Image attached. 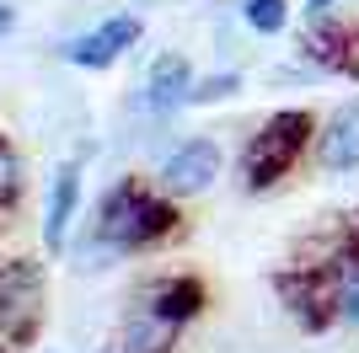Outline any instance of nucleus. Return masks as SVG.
<instances>
[{
	"mask_svg": "<svg viewBox=\"0 0 359 353\" xmlns=\"http://www.w3.org/2000/svg\"><path fill=\"white\" fill-rule=\"evenodd\" d=\"M220 176V145L215 139H188L161 161V193L166 198H198Z\"/></svg>",
	"mask_w": 359,
	"mask_h": 353,
	"instance_id": "20e7f679",
	"label": "nucleus"
},
{
	"mask_svg": "<svg viewBox=\"0 0 359 353\" xmlns=\"http://www.w3.org/2000/svg\"><path fill=\"white\" fill-rule=\"evenodd\" d=\"M194 97V64L182 54H161L145 75V107L150 113H172Z\"/></svg>",
	"mask_w": 359,
	"mask_h": 353,
	"instance_id": "1a4fd4ad",
	"label": "nucleus"
},
{
	"mask_svg": "<svg viewBox=\"0 0 359 353\" xmlns=\"http://www.w3.org/2000/svg\"><path fill=\"white\" fill-rule=\"evenodd\" d=\"M177 332H182V326H172V321H161V316L140 310L135 321L123 326V342H118V353H172Z\"/></svg>",
	"mask_w": 359,
	"mask_h": 353,
	"instance_id": "9b49d317",
	"label": "nucleus"
},
{
	"mask_svg": "<svg viewBox=\"0 0 359 353\" xmlns=\"http://www.w3.org/2000/svg\"><path fill=\"white\" fill-rule=\"evenodd\" d=\"M241 91V75H210V81H198L194 86V97H188V102H220V97H236Z\"/></svg>",
	"mask_w": 359,
	"mask_h": 353,
	"instance_id": "2eb2a0df",
	"label": "nucleus"
},
{
	"mask_svg": "<svg viewBox=\"0 0 359 353\" xmlns=\"http://www.w3.org/2000/svg\"><path fill=\"white\" fill-rule=\"evenodd\" d=\"M140 32H145V27H140V16H107L102 27L70 38V43H65V59L81 64V70H107V64H118V59L140 43Z\"/></svg>",
	"mask_w": 359,
	"mask_h": 353,
	"instance_id": "39448f33",
	"label": "nucleus"
},
{
	"mask_svg": "<svg viewBox=\"0 0 359 353\" xmlns=\"http://www.w3.org/2000/svg\"><path fill=\"white\" fill-rule=\"evenodd\" d=\"M0 353H16V348H11V342H0Z\"/></svg>",
	"mask_w": 359,
	"mask_h": 353,
	"instance_id": "a211bd4d",
	"label": "nucleus"
},
{
	"mask_svg": "<svg viewBox=\"0 0 359 353\" xmlns=\"http://www.w3.org/2000/svg\"><path fill=\"white\" fill-rule=\"evenodd\" d=\"M306 145H311V113H300V107L273 113L269 123L252 134L247 155H241V176H247V188L263 193V188H273L279 176H290V166L306 155Z\"/></svg>",
	"mask_w": 359,
	"mask_h": 353,
	"instance_id": "f03ea898",
	"label": "nucleus"
},
{
	"mask_svg": "<svg viewBox=\"0 0 359 353\" xmlns=\"http://www.w3.org/2000/svg\"><path fill=\"white\" fill-rule=\"evenodd\" d=\"M145 310H150V316H161V321H172V326H188L198 310H204V284H198V279H161V284H150Z\"/></svg>",
	"mask_w": 359,
	"mask_h": 353,
	"instance_id": "9d476101",
	"label": "nucleus"
},
{
	"mask_svg": "<svg viewBox=\"0 0 359 353\" xmlns=\"http://www.w3.org/2000/svg\"><path fill=\"white\" fill-rule=\"evenodd\" d=\"M16 27V6H6V0H0V32H11Z\"/></svg>",
	"mask_w": 359,
	"mask_h": 353,
	"instance_id": "dca6fc26",
	"label": "nucleus"
},
{
	"mask_svg": "<svg viewBox=\"0 0 359 353\" xmlns=\"http://www.w3.org/2000/svg\"><path fill=\"white\" fill-rule=\"evenodd\" d=\"M16 193H22V161H16V150L0 139V204H11Z\"/></svg>",
	"mask_w": 359,
	"mask_h": 353,
	"instance_id": "4468645a",
	"label": "nucleus"
},
{
	"mask_svg": "<svg viewBox=\"0 0 359 353\" xmlns=\"http://www.w3.org/2000/svg\"><path fill=\"white\" fill-rule=\"evenodd\" d=\"M43 310V279L32 263H0V342H22Z\"/></svg>",
	"mask_w": 359,
	"mask_h": 353,
	"instance_id": "7ed1b4c3",
	"label": "nucleus"
},
{
	"mask_svg": "<svg viewBox=\"0 0 359 353\" xmlns=\"http://www.w3.org/2000/svg\"><path fill=\"white\" fill-rule=\"evenodd\" d=\"M279 289H285L295 321H306L311 332H322V326L338 316V305H332V268L327 273H285Z\"/></svg>",
	"mask_w": 359,
	"mask_h": 353,
	"instance_id": "423d86ee",
	"label": "nucleus"
},
{
	"mask_svg": "<svg viewBox=\"0 0 359 353\" xmlns=\"http://www.w3.org/2000/svg\"><path fill=\"white\" fill-rule=\"evenodd\" d=\"M332 305H338V321L359 326V251L332 263Z\"/></svg>",
	"mask_w": 359,
	"mask_h": 353,
	"instance_id": "f8f14e48",
	"label": "nucleus"
},
{
	"mask_svg": "<svg viewBox=\"0 0 359 353\" xmlns=\"http://www.w3.org/2000/svg\"><path fill=\"white\" fill-rule=\"evenodd\" d=\"M316 155H322L327 172H354V166H359V97L344 102L327 123H322V134H316Z\"/></svg>",
	"mask_w": 359,
	"mask_h": 353,
	"instance_id": "0eeeda50",
	"label": "nucleus"
},
{
	"mask_svg": "<svg viewBox=\"0 0 359 353\" xmlns=\"http://www.w3.org/2000/svg\"><path fill=\"white\" fill-rule=\"evenodd\" d=\"M75 204H81V166L65 161L48 182V204H43V241L48 251H60L70 241V220H75Z\"/></svg>",
	"mask_w": 359,
	"mask_h": 353,
	"instance_id": "6e6552de",
	"label": "nucleus"
},
{
	"mask_svg": "<svg viewBox=\"0 0 359 353\" xmlns=\"http://www.w3.org/2000/svg\"><path fill=\"white\" fill-rule=\"evenodd\" d=\"M241 11H247V27H252V32H285L290 0H247Z\"/></svg>",
	"mask_w": 359,
	"mask_h": 353,
	"instance_id": "ddd939ff",
	"label": "nucleus"
},
{
	"mask_svg": "<svg viewBox=\"0 0 359 353\" xmlns=\"http://www.w3.org/2000/svg\"><path fill=\"white\" fill-rule=\"evenodd\" d=\"M172 225H177V209L166 204L161 193L140 188V182H118L97 204V235H91V247L97 251H140L150 241L172 235Z\"/></svg>",
	"mask_w": 359,
	"mask_h": 353,
	"instance_id": "f257e3e1",
	"label": "nucleus"
},
{
	"mask_svg": "<svg viewBox=\"0 0 359 353\" xmlns=\"http://www.w3.org/2000/svg\"><path fill=\"white\" fill-rule=\"evenodd\" d=\"M327 6L332 0H306V16H327Z\"/></svg>",
	"mask_w": 359,
	"mask_h": 353,
	"instance_id": "f3484780",
	"label": "nucleus"
}]
</instances>
